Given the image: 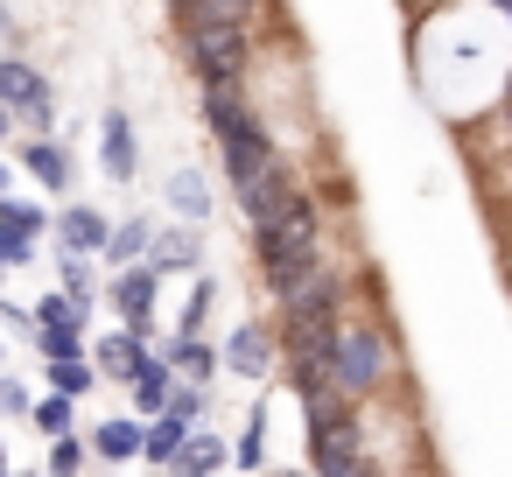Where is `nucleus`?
<instances>
[{"instance_id":"1","label":"nucleus","mask_w":512,"mask_h":477,"mask_svg":"<svg viewBox=\"0 0 512 477\" xmlns=\"http://www.w3.org/2000/svg\"><path fill=\"white\" fill-rule=\"evenodd\" d=\"M386 372H393L386 330H372V323H337V344H330V386H337L344 400H365V393L386 386Z\"/></svg>"},{"instance_id":"2","label":"nucleus","mask_w":512,"mask_h":477,"mask_svg":"<svg viewBox=\"0 0 512 477\" xmlns=\"http://www.w3.org/2000/svg\"><path fill=\"white\" fill-rule=\"evenodd\" d=\"M0 113H8V120H29L36 134H50V120H57L50 78H43L36 64H22V57H0Z\"/></svg>"},{"instance_id":"3","label":"nucleus","mask_w":512,"mask_h":477,"mask_svg":"<svg viewBox=\"0 0 512 477\" xmlns=\"http://www.w3.org/2000/svg\"><path fill=\"white\" fill-rule=\"evenodd\" d=\"M183 50L204 85H239L246 78V36L239 29H183Z\"/></svg>"},{"instance_id":"4","label":"nucleus","mask_w":512,"mask_h":477,"mask_svg":"<svg viewBox=\"0 0 512 477\" xmlns=\"http://www.w3.org/2000/svg\"><path fill=\"white\" fill-rule=\"evenodd\" d=\"M323 267H330L323 260V239L316 246H260V274H267V295L274 302H288L295 288H309Z\"/></svg>"},{"instance_id":"5","label":"nucleus","mask_w":512,"mask_h":477,"mask_svg":"<svg viewBox=\"0 0 512 477\" xmlns=\"http://www.w3.org/2000/svg\"><path fill=\"white\" fill-rule=\"evenodd\" d=\"M232 197H239V211H246V225H253V232H267V225L281 218V204L295 197V176H288V162H267L260 176H246V183H232Z\"/></svg>"},{"instance_id":"6","label":"nucleus","mask_w":512,"mask_h":477,"mask_svg":"<svg viewBox=\"0 0 512 477\" xmlns=\"http://www.w3.org/2000/svg\"><path fill=\"white\" fill-rule=\"evenodd\" d=\"M141 267L162 281V274H197L204 267V232L197 225H155V239H148V253H141Z\"/></svg>"},{"instance_id":"7","label":"nucleus","mask_w":512,"mask_h":477,"mask_svg":"<svg viewBox=\"0 0 512 477\" xmlns=\"http://www.w3.org/2000/svg\"><path fill=\"white\" fill-rule=\"evenodd\" d=\"M155 288H162V281H155L148 267H113V288H106V302L120 309V330H134L141 344H148V323H155V316H148V309H155Z\"/></svg>"},{"instance_id":"8","label":"nucleus","mask_w":512,"mask_h":477,"mask_svg":"<svg viewBox=\"0 0 512 477\" xmlns=\"http://www.w3.org/2000/svg\"><path fill=\"white\" fill-rule=\"evenodd\" d=\"M218 372L267 379V372H274V330H267V323H239V330L218 344Z\"/></svg>"},{"instance_id":"9","label":"nucleus","mask_w":512,"mask_h":477,"mask_svg":"<svg viewBox=\"0 0 512 477\" xmlns=\"http://www.w3.org/2000/svg\"><path fill=\"white\" fill-rule=\"evenodd\" d=\"M99 169H106L113 183H134V169H141V141H134V120H127L120 106L99 120Z\"/></svg>"},{"instance_id":"10","label":"nucleus","mask_w":512,"mask_h":477,"mask_svg":"<svg viewBox=\"0 0 512 477\" xmlns=\"http://www.w3.org/2000/svg\"><path fill=\"white\" fill-rule=\"evenodd\" d=\"M22 169L50 190V197H64L71 190V176H78V162H71V148L64 141H50V134H36V141H22Z\"/></svg>"},{"instance_id":"11","label":"nucleus","mask_w":512,"mask_h":477,"mask_svg":"<svg viewBox=\"0 0 512 477\" xmlns=\"http://www.w3.org/2000/svg\"><path fill=\"white\" fill-rule=\"evenodd\" d=\"M85 358H92V372H99V379H127V386H134V372L148 365V344H141L134 330H113V337H99Z\"/></svg>"},{"instance_id":"12","label":"nucleus","mask_w":512,"mask_h":477,"mask_svg":"<svg viewBox=\"0 0 512 477\" xmlns=\"http://www.w3.org/2000/svg\"><path fill=\"white\" fill-rule=\"evenodd\" d=\"M253 15H260V0H190L183 8V29H253Z\"/></svg>"},{"instance_id":"13","label":"nucleus","mask_w":512,"mask_h":477,"mask_svg":"<svg viewBox=\"0 0 512 477\" xmlns=\"http://www.w3.org/2000/svg\"><path fill=\"white\" fill-rule=\"evenodd\" d=\"M162 197H169V211H176L183 225H204V218H211V183H204V169H176Z\"/></svg>"},{"instance_id":"14","label":"nucleus","mask_w":512,"mask_h":477,"mask_svg":"<svg viewBox=\"0 0 512 477\" xmlns=\"http://www.w3.org/2000/svg\"><path fill=\"white\" fill-rule=\"evenodd\" d=\"M57 239H64V253H78V260H92V253L106 246V218H99L92 204H71V211L57 218Z\"/></svg>"},{"instance_id":"15","label":"nucleus","mask_w":512,"mask_h":477,"mask_svg":"<svg viewBox=\"0 0 512 477\" xmlns=\"http://www.w3.org/2000/svg\"><path fill=\"white\" fill-rule=\"evenodd\" d=\"M162 358H169V372L183 386H211V372H218V344H204V337H176Z\"/></svg>"},{"instance_id":"16","label":"nucleus","mask_w":512,"mask_h":477,"mask_svg":"<svg viewBox=\"0 0 512 477\" xmlns=\"http://www.w3.org/2000/svg\"><path fill=\"white\" fill-rule=\"evenodd\" d=\"M92 456H106V463H134L141 456V421L134 414H113V421H99L92 428V442H85Z\"/></svg>"},{"instance_id":"17","label":"nucleus","mask_w":512,"mask_h":477,"mask_svg":"<svg viewBox=\"0 0 512 477\" xmlns=\"http://www.w3.org/2000/svg\"><path fill=\"white\" fill-rule=\"evenodd\" d=\"M148 239H155V225H148V218H127V225H106V246H99V260H106V267H141V253H148Z\"/></svg>"},{"instance_id":"18","label":"nucleus","mask_w":512,"mask_h":477,"mask_svg":"<svg viewBox=\"0 0 512 477\" xmlns=\"http://www.w3.org/2000/svg\"><path fill=\"white\" fill-rule=\"evenodd\" d=\"M218 463H225V442H218V435H197V428H190V435H183V449L169 456V470H176V477H211Z\"/></svg>"},{"instance_id":"19","label":"nucleus","mask_w":512,"mask_h":477,"mask_svg":"<svg viewBox=\"0 0 512 477\" xmlns=\"http://www.w3.org/2000/svg\"><path fill=\"white\" fill-rule=\"evenodd\" d=\"M169 386H176V372H169V358H155V351H148V365L134 372V407H141V414H162V400H169Z\"/></svg>"},{"instance_id":"20","label":"nucleus","mask_w":512,"mask_h":477,"mask_svg":"<svg viewBox=\"0 0 512 477\" xmlns=\"http://www.w3.org/2000/svg\"><path fill=\"white\" fill-rule=\"evenodd\" d=\"M85 316H92V302H71V295H43V302L29 309L36 330H85Z\"/></svg>"},{"instance_id":"21","label":"nucleus","mask_w":512,"mask_h":477,"mask_svg":"<svg viewBox=\"0 0 512 477\" xmlns=\"http://www.w3.org/2000/svg\"><path fill=\"white\" fill-rule=\"evenodd\" d=\"M29 421H36V435H71V421H78V407L64 400V393H50V400H29Z\"/></svg>"},{"instance_id":"22","label":"nucleus","mask_w":512,"mask_h":477,"mask_svg":"<svg viewBox=\"0 0 512 477\" xmlns=\"http://www.w3.org/2000/svg\"><path fill=\"white\" fill-rule=\"evenodd\" d=\"M0 232H22V239H43L50 232V218L29 204V197H0Z\"/></svg>"},{"instance_id":"23","label":"nucleus","mask_w":512,"mask_h":477,"mask_svg":"<svg viewBox=\"0 0 512 477\" xmlns=\"http://www.w3.org/2000/svg\"><path fill=\"white\" fill-rule=\"evenodd\" d=\"M57 295H71V302H92V260H78V253H57Z\"/></svg>"},{"instance_id":"24","label":"nucleus","mask_w":512,"mask_h":477,"mask_svg":"<svg viewBox=\"0 0 512 477\" xmlns=\"http://www.w3.org/2000/svg\"><path fill=\"white\" fill-rule=\"evenodd\" d=\"M211 309H218V281H211V274H197V288H190V309H183V323H176V337H197Z\"/></svg>"},{"instance_id":"25","label":"nucleus","mask_w":512,"mask_h":477,"mask_svg":"<svg viewBox=\"0 0 512 477\" xmlns=\"http://www.w3.org/2000/svg\"><path fill=\"white\" fill-rule=\"evenodd\" d=\"M43 372H50V386H57L64 400L92 393V379H99V372H92V358H64V365H43Z\"/></svg>"},{"instance_id":"26","label":"nucleus","mask_w":512,"mask_h":477,"mask_svg":"<svg viewBox=\"0 0 512 477\" xmlns=\"http://www.w3.org/2000/svg\"><path fill=\"white\" fill-rule=\"evenodd\" d=\"M162 414H169V421H183V428H197V421H204V386H183V379H176V386H169V400H162Z\"/></svg>"},{"instance_id":"27","label":"nucleus","mask_w":512,"mask_h":477,"mask_svg":"<svg viewBox=\"0 0 512 477\" xmlns=\"http://www.w3.org/2000/svg\"><path fill=\"white\" fill-rule=\"evenodd\" d=\"M260 463H267V407H253L239 435V470H260Z\"/></svg>"},{"instance_id":"28","label":"nucleus","mask_w":512,"mask_h":477,"mask_svg":"<svg viewBox=\"0 0 512 477\" xmlns=\"http://www.w3.org/2000/svg\"><path fill=\"white\" fill-rule=\"evenodd\" d=\"M78 470H85V442H78V435H57V442H50V470H43V477H78Z\"/></svg>"},{"instance_id":"29","label":"nucleus","mask_w":512,"mask_h":477,"mask_svg":"<svg viewBox=\"0 0 512 477\" xmlns=\"http://www.w3.org/2000/svg\"><path fill=\"white\" fill-rule=\"evenodd\" d=\"M36 344H43V365H64V358H85V344H78V330H36Z\"/></svg>"},{"instance_id":"30","label":"nucleus","mask_w":512,"mask_h":477,"mask_svg":"<svg viewBox=\"0 0 512 477\" xmlns=\"http://www.w3.org/2000/svg\"><path fill=\"white\" fill-rule=\"evenodd\" d=\"M36 260V239H22V232H0V274L8 267H29Z\"/></svg>"},{"instance_id":"31","label":"nucleus","mask_w":512,"mask_h":477,"mask_svg":"<svg viewBox=\"0 0 512 477\" xmlns=\"http://www.w3.org/2000/svg\"><path fill=\"white\" fill-rule=\"evenodd\" d=\"M0 414H8V421H29V393H22L15 379H0Z\"/></svg>"},{"instance_id":"32","label":"nucleus","mask_w":512,"mask_h":477,"mask_svg":"<svg viewBox=\"0 0 512 477\" xmlns=\"http://www.w3.org/2000/svg\"><path fill=\"white\" fill-rule=\"evenodd\" d=\"M8 127H15V120H8V113H0V141H8Z\"/></svg>"},{"instance_id":"33","label":"nucleus","mask_w":512,"mask_h":477,"mask_svg":"<svg viewBox=\"0 0 512 477\" xmlns=\"http://www.w3.org/2000/svg\"><path fill=\"white\" fill-rule=\"evenodd\" d=\"M8 29H15V22H8V8H0V36H8Z\"/></svg>"},{"instance_id":"34","label":"nucleus","mask_w":512,"mask_h":477,"mask_svg":"<svg viewBox=\"0 0 512 477\" xmlns=\"http://www.w3.org/2000/svg\"><path fill=\"white\" fill-rule=\"evenodd\" d=\"M358 477H386V470H365V463H358Z\"/></svg>"},{"instance_id":"35","label":"nucleus","mask_w":512,"mask_h":477,"mask_svg":"<svg viewBox=\"0 0 512 477\" xmlns=\"http://www.w3.org/2000/svg\"><path fill=\"white\" fill-rule=\"evenodd\" d=\"M0 477H8V449H0Z\"/></svg>"},{"instance_id":"36","label":"nucleus","mask_w":512,"mask_h":477,"mask_svg":"<svg viewBox=\"0 0 512 477\" xmlns=\"http://www.w3.org/2000/svg\"><path fill=\"white\" fill-rule=\"evenodd\" d=\"M274 477H302V470H274Z\"/></svg>"},{"instance_id":"37","label":"nucleus","mask_w":512,"mask_h":477,"mask_svg":"<svg viewBox=\"0 0 512 477\" xmlns=\"http://www.w3.org/2000/svg\"><path fill=\"white\" fill-rule=\"evenodd\" d=\"M491 8H512V0H491Z\"/></svg>"},{"instance_id":"38","label":"nucleus","mask_w":512,"mask_h":477,"mask_svg":"<svg viewBox=\"0 0 512 477\" xmlns=\"http://www.w3.org/2000/svg\"><path fill=\"white\" fill-rule=\"evenodd\" d=\"M0 190H8V169H0Z\"/></svg>"},{"instance_id":"39","label":"nucleus","mask_w":512,"mask_h":477,"mask_svg":"<svg viewBox=\"0 0 512 477\" xmlns=\"http://www.w3.org/2000/svg\"><path fill=\"white\" fill-rule=\"evenodd\" d=\"M183 8H190V0H176V15H183Z\"/></svg>"}]
</instances>
